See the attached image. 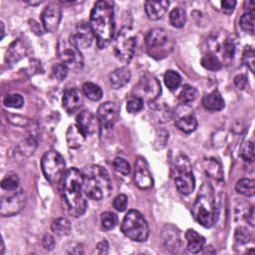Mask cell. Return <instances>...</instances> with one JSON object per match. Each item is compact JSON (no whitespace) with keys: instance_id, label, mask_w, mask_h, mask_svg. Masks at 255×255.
<instances>
[{"instance_id":"25","label":"cell","mask_w":255,"mask_h":255,"mask_svg":"<svg viewBox=\"0 0 255 255\" xmlns=\"http://www.w3.org/2000/svg\"><path fill=\"white\" fill-rule=\"evenodd\" d=\"M202 105L208 111L216 112L221 111L224 108L225 103L220 93L217 90H216L203 97Z\"/></svg>"},{"instance_id":"42","label":"cell","mask_w":255,"mask_h":255,"mask_svg":"<svg viewBox=\"0 0 255 255\" xmlns=\"http://www.w3.org/2000/svg\"><path fill=\"white\" fill-rule=\"evenodd\" d=\"M235 43L233 39L226 38L222 43V54L225 59L231 60L235 56Z\"/></svg>"},{"instance_id":"38","label":"cell","mask_w":255,"mask_h":255,"mask_svg":"<svg viewBox=\"0 0 255 255\" xmlns=\"http://www.w3.org/2000/svg\"><path fill=\"white\" fill-rule=\"evenodd\" d=\"M113 167L116 172H118L119 174L123 176H128L131 173V167L128 161L124 157H116L113 160Z\"/></svg>"},{"instance_id":"30","label":"cell","mask_w":255,"mask_h":255,"mask_svg":"<svg viewBox=\"0 0 255 255\" xmlns=\"http://www.w3.org/2000/svg\"><path fill=\"white\" fill-rule=\"evenodd\" d=\"M235 190L242 196H253L255 194V181L251 178L239 179L235 185Z\"/></svg>"},{"instance_id":"51","label":"cell","mask_w":255,"mask_h":255,"mask_svg":"<svg viewBox=\"0 0 255 255\" xmlns=\"http://www.w3.org/2000/svg\"><path fill=\"white\" fill-rule=\"evenodd\" d=\"M108 251H109V243L107 240H103V241L99 242L95 249V253L100 254V255L107 254Z\"/></svg>"},{"instance_id":"8","label":"cell","mask_w":255,"mask_h":255,"mask_svg":"<svg viewBox=\"0 0 255 255\" xmlns=\"http://www.w3.org/2000/svg\"><path fill=\"white\" fill-rule=\"evenodd\" d=\"M57 53L62 61L69 69L79 70L84 66V57L79 48L70 42V40L60 39L57 45Z\"/></svg>"},{"instance_id":"1","label":"cell","mask_w":255,"mask_h":255,"mask_svg":"<svg viewBox=\"0 0 255 255\" xmlns=\"http://www.w3.org/2000/svg\"><path fill=\"white\" fill-rule=\"evenodd\" d=\"M60 183L61 196L68 213L74 217L83 216L87 210L83 190V174L75 168L69 169Z\"/></svg>"},{"instance_id":"3","label":"cell","mask_w":255,"mask_h":255,"mask_svg":"<svg viewBox=\"0 0 255 255\" xmlns=\"http://www.w3.org/2000/svg\"><path fill=\"white\" fill-rule=\"evenodd\" d=\"M82 174L84 194L90 199L102 200L111 195L112 180L106 169L98 165H92L86 167Z\"/></svg>"},{"instance_id":"50","label":"cell","mask_w":255,"mask_h":255,"mask_svg":"<svg viewBox=\"0 0 255 255\" xmlns=\"http://www.w3.org/2000/svg\"><path fill=\"white\" fill-rule=\"evenodd\" d=\"M29 23H30V27H31V29H32V31L36 34V35H39V36H41V35H43L46 31H45V29H44V27L43 26H41L40 24H39V23L38 22H36L35 20H30L29 21Z\"/></svg>"},{"instance_id":"35","label":"cell","mask_w":255,"mask_h":255,"mask_svg":"<svg viewBox=\"0 0 255 255\" xmlns=\"http://www.w3.org/2000/svg\"><path fill=\"white\" fill-rule=\"evenodd\" d=\"M254 13L245 12L239 21V25L241 29L251 35L254 34Z\"/></svg>"},{"instance_id":"52","label":"cell","mask_w":255,"mask_h":255,"mask_svg":"<svg viewBox=\"0 0 255 255\" xmlns=\"http://www.w3.org/2000/svg\"><path fill=\"white\" fill-rule=\"evenodd\" d=\"M235 84L238 89H244L247 84V77L243 74H239L235 78Z\"/></svg>"},{"instance_id":"44","label":"cell","mask_w":255,"mask_h":255,"mask_svg":"<svg viewBox=\"0 0 255 255\" xmlns=\"http://www.w3.org/2000/svg\"><path fill=\"white\" fill-rule=\"evenodd\" d=\"M242 61L243 63L250 69V71L254 73L255 67V53L251 47H246L242 54Z\"/></svg>"},{"instance_id":"15","label":"cell","mask_w":255,"mask_h":255,"mask_svg":"<svg viewBox=\"0 0 255 255\" xmlns=\"http://www.w3.org/2000/svg\"><path fill=\"white\" fill-rule=\"evenodd\" d=\"M97 118L100 127L106 130L112 129L118 118V111L115 103L106 102L104 104H101L100 107L98 108Z\"/></svg>"},{"instance_id":"9","label":"cell","mask_w":255,"mask_h":255,"mask_svg":"<svg viewBox=\"0 0 255 255\" xmlns=\"http://www.w3.org/2000/svg\"><path fill=\"white\" fill-rule=\"evenodd\" d=\"M133 93L135 96L143 99L144 102L152 104L160 96V83L156 77L146 74L140 78L137 84L134 87Z\"/></svg>"},{"instance_id":"31","label":"cell","mask_w":255,"mask_h":255,"mask_svg":"<svg viewBox=\"0 0 255 255\" xmlns=\"http://www.w3.org/2000/svg\"><path fill=\"white\" fill-rule=\"evenodd\" d=\"M200 63H201L203 68H205L206 70H210V71H218V70H220L221 67H222L221 61L214 53L205 54L201 58Z\"/></svg>"},{"instance_id":"17","label":"cell","mask_w":255,"mask_h":255,"mask_svg":"<svg viewBox=\"0 0 255 255\" xmlns=\"http://www.w3.org/2000/svg\"><path fill=\"white\" fill-rule=\"evenodd\" d=\"M29 51V45L25 39L18 38L13 41L8 47L5 60L9 64H15L24 58Z\"/></svg>"},{"instance_id":"45","label":"cell","mask_w":255,"mask_h":255,"mask_svg":"<svg viewBox=\"0 0 255 255\" xmlns=\"http://www.w3.org/2000/svg\"><path fill=\"white\" fill-rule=\"evenodd\" d=\"M68 71H69V68L63 63L55 64L52 67V74L59 81H62L67 77Z\"/></svg>"},{"instance_id":"54","label":"cell","mask_w":255,"mask_h":255,"mask_svg":"<svg viewBox=\"0 0 255 255\" xmlns=\"http://www.w3.org/2000/svg\"><path fill=\"white\" fill-rule=\"evenodd\" d=\"M245 9L247 10V12H251L254 13V8H255V4L253 0H248V1H245Z\"/></svg>"},{"instance_id":"46","label":"cell","mask_w":255,"mask_h":255,"mask_svg":"<svg viewBox=\"0 0 255 255\" xmlns=\"http://www.w3.org/2000/svg\"><path fill=\"white\" fill-rule=\"evenodd\" d=\"M113 206L116 211L120 213L126 211L128 206V196L126 195H119L115 197L113 201Z\"/></svg>"},{"instance_id":"13","label":"cell","mask_w":255,"mask_h":255,"mask_svg":"<svg viewBox=\"0 0 255 255\" xmlns=\"http://www.w3.org/2000/svg\"><path fill=\"white\" fill-rule=\"evenodd\" d=\"M93 39H94V34L92 32L89 23L81 22L76 26L74 32L70 35L71 43H73L77 48L79 49H86L89 48Z\"/></svg>"},{"instance_id":"7","label":"cell","mask_w":255,"mask_h":255,"mask_svg":"<svg viewBox=\"0 0 255 255\" xmlns=\"http://www.w3.org/2000/svg\"><path fill=\"white\" fill-rule=\"evenodd\" d=\"M137 40L130 27H123L115 40V53L121 61L129 63L136 51Z\"/></svg>"},{"instance_id":"57","label":"cell","mask_w":255,"mask_h":255,"mask_svg":"<svg viewBox=\"0 0 255 255\" xmlns=\"http://www.w3.org/2000/svg\"><path fill=\"white\" fill-rule=\"evenodd\" d=\"M30 5H38L41 3V1H37V2H28Z\"/></svg>"},{"instance_id":"43","label":"cell","mask_w":255,"mask_h":255,"mask_svg":"<svg viewBox=\"0 0 255 255\" xmlns=\"http://www.w3.org/2000/svg\"><path fill=\"white\" fill-rule=\"evenodd\" d=\"M235 238L236 242H238L240 244H246L251 239V234L249 233V230L246 227L239 226L235 229Z\"/></svg>"},{"instance_id":"39","label":"cell","mask_w":255,"mask_h":255,"mask_svg":"<svg viewBox=\"0 0 255 255\" xmlns=\"http://www.w3.org/2000/svg\"><path fill=\"white\" fill-rule=\"evenodd\" d=\"M144 100L137 96H131L127 102V111L131 114H136L140 112L144 108Z\"/></svg>"},{"instance_id":"33","label":"cell","mask_w":255,"mask_h":255,"mask_svg":"<svg viewBox=\"0 0 255 255\" xmlns=\"http://www.w3.org/2000/svg\"><path fill=\"white\" fill-rule=\"evenodd\" d=\"M198 96V91L192 85H184L179 93L178 99L182 104H189L194 102Z\"/></svg>"},{"instance_id":"47","label":"cell","mask_w":255,"mask_h":255,"mask_svg":"<svg viewBox=\"0 0 255 255\" xmlns=\"http://www.w3.org/2000/svg\"><path fill=\"white\" fill-rule=\"evenodd\" d=\"M169 140V134L166 132V131H159V135H157V137H156V141L154 142V148L158 145L157 149V150H160L163 149L166 144H167V141Z\"/></svg>"},{"instance_id":"21","label":"cell","mask_w":255,"mask_h":255,"mask_svg":"<svg viewBox=\"0 0 255 255\" xmlns=\"http://www.w3.org/2000/svg\"><path fill=\"white\" fill-rule=\"evenodd\" d=\"M170 2L167 0H161V1H154L149 0L145 4V10L149 19L157 21L163 18L168 11Z\"/></svg>"},{"instance_id":"26","label":"cell","mask_w":255,"mask_h":255,"mask_svg":"<svg viewBox=\"0 0 255 255\" xmlns=\"http://www.w3.org/2000/svg\"><path fill=\"white\" fill-rule=\"evenodd\" d=\"M185 239L188 241V250L192 253H198L204 247V237L197 234L194 229H189L187 233H185Z\"/></svg>"},{"instance_id":"37","label":"cell","mask_w":255,"mask_h":255,"mask_svg":"<svg viewBox=\"0 0 255 255\" xmlns=\"http://www.w3.org/2000/svg\"><path fill=\"white\" fill-rule=\"evenodd\" d=\"M101 223H102V227L105 230H111L118 224V216L110 212L104 213L101 216Z\"/></svg>"},{"instance_id":"29","label":"cell","mask_w":255,"mask_h":255,"mask_svg":"<svg viewBox=\"0 0 255 255\" xmlns=\"http://www.w3.org/2000/svg\"><path fill=\"white\" fill-rule=\"evenodd\" d=\"M170 22L176 28H182L187 23V12L181 7H176L170 13Z\"/></svg>"},{"instance_id":"48","label":"cell","mask_w":255,"mask_h":255,"mask_svg":"<svg viewBox=\"0 0 255 255\" xmlns=\"http://www.w3.org/2000/svg\"><path fill=\"white\" fill-rule=\"evenodd\" d=\"M236 6L235 0H223L221 2V10L225 14H231Z\"/></svg>"},{"instance_id":"27","label":"cell","mask_w":255,"mask_h":255,"mask_svg":"<svg viewBox=\"0 0 255 255\" xmlns=\"http://www.w3.org/2000/svg\"><path fill=\"white\" fill-rule=\"evenodd\" d=\"M205 174L216 180L223 179V172L221 165L215 158H205L202 163Z\"/></svg>"},{"instance_id":"12","label":"cell","mask_w":255,"mask_h":255,"mask_svg":"<svg viewBox=\"0 0 255 255\" xmlns=\"http://www.w3.org/2000/svg\"><path fill=\"white\" fill-rule=\"evenodd\" d=\"M134 179L137 187L142 190H149L154 185V179L149 170L147 160L142 157H138L136 160Z\"/></svg>"},{"instance_id":"41","label":"cell","mask_w":255,"mask_h":255,"mask_svg":"<svg viewBox=\"0 0 255 255\" xmlns=\"http://www.w3.org/2000/svg\"><path fill=\"white\" fill-rule=\"evenodd\" d=\"M3 102L6 107L19 109L24 104V99L20 94H9L5 96Z\"/></svg>"},{"instance_id":"28","label":"cell","mask_w":255,"mask_h":255,"mask_svg":"<svg viewBox=\"0 0 255 255\" xmlns=\"http://www.w3.org/2000/svg\"><path fill=\"white\" fill-rule=\"evenodd\" d=\"M51 229L55 235L59 236H66L71 234L72 226L70 221H69L67 218L60 217L53 220L51 224Z\"/></svg>"},{"instance_id":"11","label":"cell","mask_w":255,"mask_h":255,"mask_svg":"<svg viewBox=\"0 0 255 255\" xmlns=\"http://www.w3.org/2000/svg\"><path fill=\"white\" fill-rule=\"evenodd\" d=\"M188 104H182L175 112V124L178 130L185 134H191L196 131L197 127V121L193 110L187 106Z\"/></svg>"},{"instance_id":"19","label":"cell","mask_w":255,"mask_h":255,"mask_svg":"<svg viewBox=\"0 0 255 255\" xmlns=\"http://www.w3.org/2000/svg\"><path fill=\"white\" fill-rule=\"evenodd\" d=\"M63 108L68 114H73L78 111L83 104V97L80 90L71 88L65 92L63 96Z\"/></svg>"},{"instance_id":"10","label":"cell","mask_w":255,"mask_h":255,"mask_svg":"<svg viewBox=\"0 0 255 255\" xmlns=\"http://www.w3.org/2000/svg\"><path fill=\"white\" fill-rule=\"evenodd\" d=\"M7 196H3L0 203V214L2 216H12L19 214L25 206L26 196L22 190L10 192Z\"/></svg>"},{"instance_id":"4","label":"cell","mask_w":255,"mask_h":255,"mask_svg":"<svg viewBox=\"0 0 255 255\" xmlns=\"http://www.w3.org/2000/svg\"><path fill=\"white\" fill-rule=\"evenodd\" d=\"M216 211L214 190L210 184L204 183L193 205V216L203 227H212L216 220Z\"/></svg>"},{"instance_id":"49","label":"cell","mask_w":255,"mask_h":255,"mask_svg":"<svg viewBox=\"0 0 255 255\" xmlns=\"http://www.w3.org/2000/svg\"><path fill=\"white\" fill-rule=\"evenodd\" d=\"M55 239L51 235H46L43 238H42V246L45 250H52L55 247Z\"/></svg>"},{"instance_id":"5","label":"cell","mask_w":255,"mask_h":255,"mask_svg":"<svg viewBox=\"0 0 255 255\" xmlns=\"http://www.w3.org/2000/svg\"><path fill=\"white\" fill-rule=\"evenodd\" d=\"M121 230L128 238L136 242H145L150 235L146 218L136 210H131L125 216L121 224Z\"/></svg>"},{"instance_id":"16","label":"cell","mask_w":255,"mask_h":255,"mask_svg":"<svg viewBox=\"0 0 255 255\" xmlns=\"http://www.w3.org/2000/svg\"><path fill=\"white\" fill-rule=\"evenodd\" d=\"M161 238H163L164 244L172 253H178L182 246V241L180 237L179 230L172 225L167 224L161 230Z\"/></svg>"},{"instance_id":"53","label":"cell","mask_w":255,"mask_h":255,"mask_svg":"<svg viewBox=\"0 0 255 255\" xmlns=\"http://www.w3.org/2000/svg\"><path fill=\"white\" fill-rule=\"evenodd\" d=\"M246 220H247V222H248L251 226H254V208H253V207H251L249 213H247Z\"/></svg>"},{"instance_id":"24","label":"cell","mask_w":255,"mask_h":255,"mask_svg":"<svg viewBox=\"0 0 255 255\" xmlns=\"http://www.w3.org/2000/svg\"><path fill=\"white\" fill-rule=\"evenodd\" d=\"M86 138L84 132L78 127V125L69 126L66 133V140L68 147L70 149H79L83 146Z\"/></svg>"},{"instance_id":"36","label":"cell","mask_w":255,"mask_h":255,"mask_svg":"<svg viewBox=\"0 0 255 255\" xmlns=\"http://www.w3.org/2000/svg\"><path fill=\"white\" fill-rule=\"evenodd\" d=\"M19 177L15 174L7 175L1 181V188L7 192H14L18 189Z\"/></svg>"},{"instance_id":"14","label":"cell","mask_w":255,"mask_h":255,"mask_svg":"<svg viewBox=\"0 0 255 255\" xmlns=\"http://www.w3.org/2000/svg\"><path fill=\"white\" fill-rule=\"evenodd\" d=\"M61 18L62 11L57 4L51 3L48 6H46L41 15L42 25L45 31L50 33L55 32L59 27Z\"/></svg>"},{"instance_id":"55","label":"cell","mask_w":255,"mask_h":255,"mask_svg":"<svg viewBox=\"0 0 255 255\" xmlns=\"http://www.w3.org/2000/svg\"><path fill=\"white\" fill-rule=\"evenodd\" d=\"M0 26H1V37H0V39H3L4 38V35H5V27H4V23L1 22L0 23Z\"/></svg>"},{"instance_id":"2","label":"cell","mask_w":255,"mask_h":255,"mask_svg":"<svg viewBox=\"0 0 255 255\" xmlns=\"http://www.w3.org/2000/svg\"><path fill=\"white\" fill-rule=\"evenodd\" d=\"M89 24L99 48L108 47L115 35L114 4L107 0L96 2L91 11Z\"/></svg>"},{"instance_id":"32","label":"cell","mask_w":255,"mask_h":255,"mask_svg":"<svg viewBox=\"0 0 255 255\" xmlns=\"http://www.w3.org/2000/svg\"><path fill=\"white\" fill-rule=\"evenodd\" d=\"M83 92L88 99L95 102L100 101L103 97L102 89L98 85L91 82H86L83 85Z\"/></svg>"},{"instance_id":"6","label":"cell","mask_w":255,"mask_h":255,"mask_svg":"<svg viewBox=\"0 0 255 255\" xmlns=\"http://www.w3.org/2000/svg\"><path fill=\"white\" fill-rule=\"evenodd\" d=\"M43 174L50 183H60L66 171V163L63 157L56 151L46 153L41 159Z\"/></svg>"},{"instance_id":"40","label":"cell","mask_w":255,"mask_h":255,"mask_svg":"<svg viewBox=\"0 0 255 255\" xmlns=\"http://www.w3.org/2000/svg\"><path fill=\"white\" fill-rule=\"evenodd\" d=\"M240 156L245 161H247V163H253V159H254L253 140L244 142V144L242 145V148H241Z\"/></svg>"},{"instance_id":"20","label":"cell","mask_w":255,"mask_h":255,"mask_svg":"<svg viewBox=\"0 0 255 255\" xmlns=\"http://www.w3.org/2000/svg\"><path fill=\"white\" fill-rule=\"evenodd\" d=\"M175 183L177 191L181 195H190L195 191L196 179L193 171H185L177 173Z\"/></svg>"},{"instance_id":"22","label":"cell","mask_w":255,"mask_h":255,"mask_svg":"<svg viewBox=\"0 0 255 255\" xmlns=\"http://www.w3.org/2000/svg\"><path fill=\"white\" fill-rule=\"evenodd\" d=\"M168 41L169 36L167 32L161 28L152 29L146 37V43L150 49H157L160 47H164L168 43Z\"/></svg>"},{"instance_id":"18","label":"cell","mask_w":255,"mask_h":255,"mask_svg":"<svg viewBox=\"0 0 255 255\" xmlns=\"http://www.w3.org/2000/svg\"><path fill=\"white\" fill-rule=\"evenodd\" d=\"M77 125L86 136L96 134L100 128L98 118L89 111H82L77 116Z\"/></svg>"},{"instance_id":"34","label":"cell","mask_w":255,"mask_h":255,"mask_svg":"<svg viewBox=\"0 0 255 255\" xmlns=\"http://www.w3.org/2000/svg\"><path fill=\"white\" fill-rule=\"evenodd\" d=\"M164 80H165V84L166 86L171 90V91H175L177 90L180 84H181V77L180 75L174 71V70H168L164 76Z\"/></svg>"},{"instance_id":"56","label":"cell","mask_w":255,"mask_h":255,"mask_svg":"<svg viewBox=\"0 0 255 255\" xmlns=\"http://www.w3.org/2000/svg\"><path fill=\"white\" fill-rule=\"evenodd\" d=\"M4 252V243H3V240H1V254H3Z\"/></svg>"},{"instance_id":"23","label":"cell","mask_w":255,"mask_h":255,"mask_svg":"<svg viewBox=\"0 0 255 255\" xmlns=\"http://www.w3.org/2000/svg\"><path fill=\"white\" fill-rule=\"evenodd\" d=\"M131 77H132L131 71L127 67L118 68L110 74V77H109L110 85L115 90L121 89L130 82Z\"/></svg>"}]
</instances>
